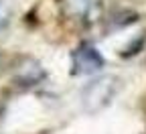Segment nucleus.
Instances as JSON below:
<instances>
[{"label":"nucleus","mask_w":146,"mask_h":134,"mask_svg":"<svg viewBox=\"0 0 146 134\" xmlns=\"http://www.w3.org/2000/svg\"><path fill=\"white\" fill-rule=\"evenodd\" d=\"M6 25H8V8L0 2V31L6 29Z\"/></svg>","instance_id":"obj_3"},{"label":"nucleus","mask_w":146,"mask_h":134,"mask_svg":"<svg viewBox=\"0 0 146 134\" xmlns=\"http://www.w3.org/2000/svg\"><path fill=\"white\" fill-rule=\"evenodd\" d=\"M114 93V77H102L94 83H89L83 91V102L89 104V102H96V108L98 106H104Z\"/></svg>","instance_id":"obj_2"},{"label":"nucleus","mask_w":146,"mask_h":134,"mask_svg":"<svg viewBox=\"0 0 146 134\" xmlns=\"http://www.w3.org/2000/svg\"><path fill=\"white\" fill-rule=\"evenodd\" d=\"M104 65V57L100 55V51L91 45H83L75 51L73 55V67H75V73H83V75H89V73H96L100 71Z\"/></svg>","instance_id":"obj_1"}]
</instances>
